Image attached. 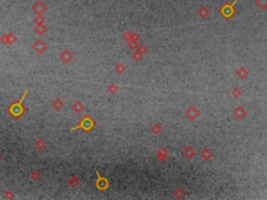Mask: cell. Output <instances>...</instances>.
<instances>
[{
	"mask_svg": "<svg viewBox=\"0 0 267 200\" xmlns=\"http://www.w3.org/2000/svg\"><path fill=\"white\" fill-rule=\"evenodd\" d=\"M235 4V2H234ZM234 4H226L221 9V14H222L224 17H231V16L234 14Z\"/></svg>",
	"mask_w": 267,
	"mask_h": 200,
	"instance_id": "1",
	"label": "cell"
},
{
	"mask_svg": "<svg viewBox=\"0 0 267 200\" xmlns=\"http://www.w3.org/2000/svg\"><path fill=\"white\" fill-rule=\"evenodd\" d=\"M212 151H211L210 149H208V148H205L202 151V159L203 160H210L211 157H212Z\"/></svg>",
	"mask_w": 267,
	"mask_h": 200,
	"instance_id": "10",
	"label": "cell"
},
{
	"mask_svg": "<svg viewBox=\"0 0 267 200\" xmlns=\"http://www.w3.org/2000/svg\"><path fill=\"white\" fill-rule=\"evenodd\" d=\"M209 14H210V10H209V9H207L206 6H200L199 9H198V15H199L200 17L207 18Z\"/></svg>",
	"mask_w": 267,
	"mask_h": 200,
	"instance_id": "9",
	"label": "cell"
},
{
	"mask_svg": "<svg viewBox=\"0 0 267 200\" xmlns=\"http://www.w3.org/2000/svg\"><path fill=\"white\" fill-rule=\"evenodd\" d=\"M186 116L189 118L190 120H194L195 118H196L197 116H198V112L194 109V107H190L189 110H187Z\"/></svg>",
	"mask_w": 267,
	"mask_h": 200,
	"instance_id": "5",
	"label": "cell"
},
{
	"mask_svg": "<svg viewBox=\"0 0 267 200\" xmlns=\"http://www.w3.org/2000/svg\"><path fill=\"white\" fill-rule=\"evenodd\" d=\"M46 30H47V28L45 27L44 25H37V27H36V31L39 33V35H43L44 33H46Z\"/></svg>",
	"mask_w": 267,
	"mask_h": 200,
	"instance_id": "12",
	"label": "cell"
},
{
	"mask_svg": "<svg viewBox=\"0 0 267 200\" xmlns=\"http://www.w3.org/2000/svg\"><path fill=\"white\" fill-rule=\"evenodd\" d=\"M21 112H22V107H21L20 104H14L12 106V110H10V113H12V115L16 116V117L20 116Z\"/></svg>",
	"mask_w": 267,
	"mask_h": 200,
	"instance_id": "6",
	"label": "cell"
},
{
	"mask_svg": "<svg viewBox=\"0 0 267 200\" xmlns=\"http://www.w3.org/2000/svg\"><path fill=\"white\" fill-rule=\"evenodd\" d=\"M33 48L36 49L37 52L42 53V52H43L44 50L47 48V45H46V43H44L42 40H39V41H37L35 44H33Z\"/></svg>",
	"mask_w": 267,
	"mask_h": 200,
	"instance_id": "2",
	"label": "cell"
},
{
	"mask_svg": "<svg viewBox=\"0 0 267 200\" xmlns=\"http://www.w3.org/2000/svg\"><path fill=\"white\" fill-rule=\"evenodd\" d=\"M43 21H44V19L41 17V16H37V18L35 19V22H36V23H38V25H39V23L43 22Z\"/></svg>",
	"mask_w": 267,
	"mask_h": 200,
	"instance_id": "16",
	"label": "cell"
},
{
	"mask_svg": "<svg viewBox=\"0 0 267 200\" xmlns=\"http://www.w3.org/2000/svg\"><path fill=\"white\" fill-rule=\"evenodd\" d=\"M237 74H238V76H239V77H245V76L247 75V72L244 70V68H241V69L238 71Z\"/></svg>",
	"mask_w": 267,
	"mask_h": 200,
	"instance_id": "15",
	"label": "cell"
},
{
	"mask_svg": "<svg viewBox=\"0 0 267 200\" xmlns=\"http://www.w3.org/2000/svg\"><path fill=\"white\" fill-rule=\"evenodd\" d=\"M256 3L260 9L266 10L267 9V0H256Z\"/></svg>",
	"mask_w": 267,
	"mask_h": 200,
	"instance_id": "11",
	"label": "cell"
},
{
	"mask_svg": "<svg viewBox=\"0 0 267 200\" xmlns=\"http://www.w3.org/2000/svg\"><path fill=\"white\" fill-rule=\"evenodd\" d=\"M61 60H62L64 63L70 62V60H72V54H71L70 51H68V50H65V51H63L62 53H61Z\"/></svg>",
	"mask_w": 267,
	"mask_h": 200,
	"instance_id": "4",
	"label": "cell"
},
{
	"mask_svg": "<svg viewBox=\"0 0 267 200\" xmlns=\"http://www.w3.org/2000/svg\"><path fill=\"white\" fill-rule=\"evenodd\" d=\"M73 109L75 110V112H81V110H83V104L80 103V102H76V103L73 105Z\"/></svg>",
	"mask_w": 267,
	"mask_h": 200,
	"instance_id": "14",
	"label": "cell"
},
{
	"mask_svg": "<svg viewBox=\"0 0 267 200\" xmlns=\"http://www.w3.org/2000/svg\"><path fill=\"white\" fill-rule=\"evenodd\" d=\"M33 10H35V12L37 13V14H41V13H43L45 10H46V6H45L44 5V3L43 2H41V1H37L35 4H33Z\"/></svg>",
	"mask_w": 267,
	"mask_h": 200,
	"instance_id": "3",
	"label": "cell"
},
{
	"mask_svg": "<svg viewBox=\"0 0 267 200\" xmlns=\"http://www.w3.org/2000/svg\"><path fill=\"white\" fill-rule=\"evenodd\" d=\"M233 114L236 116L238 119H242V118H244V116H245L246 113H245V110H244L243 107L239 106V107H237V109L234 110V113H233Z\"/></svg>",
	"mask_w": 267,
	"mask_h": 200,
	"instance_id": "7",
	"label": "cell"
},
{
	"mask_svg": "<svg viewBox=\"0 0 267 200\" xmlns=\"http://www.w3.org/2000/svg\"><path fill=\"white\" fill-rule=\"evenodd\" d=\"M195 153H196V152H195V150L193 149V148H191V147H188V148H186V149L184 150V152H183V154L187 157V159H191L192 156H194Z\"/></svg>",
	"mask_w": 267,
	"mask_h": 200,
	"instance_id": "8",
	"label": "cell"
},
{
	"mask_svg": "<svg viewBox=\"0 0 267 200\" xmlns=\"http://www.w3.org/2000/svg\"><path fill=\"white\" fill-rule=\"evenodd\" d=\"M62 106H63V102L61 101V100L57 99V100H55V101L53 102V107H54V109L57 110H60V109H61V107H62Z\"/></svg>",
	"mask_w": 267,
	"mask_h": 200,
	"instance_id": "13",
	"label": "cell"
}]
</instances>
